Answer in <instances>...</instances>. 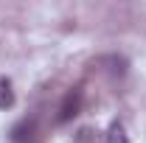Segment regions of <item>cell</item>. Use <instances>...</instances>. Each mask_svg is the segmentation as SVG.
<instances>
[{"mask_svg":"<svg viewBox=\"0 0 146 143\" xmlns=\"http://www.w3.org/2000/svg\"><path fill=\"white\" fill-rule=\"evenodd\" d=\"M82 109V90H68L62 104H59V112H56V124H68L79 115Z\"/></svg>","mask_w":146,"mask_h":143,"instance_id":"obj_1","label":"cell"},{"mask_svg":"<svg viewBox=\"0 0 146 143\" xmlns=\"http://www.w3.org/2000/svg\"><path fill=\"white\" fill-rule=\"evenodd\" d=\"M34 132H36V121H34V118H23L20 124L11 126L9 138H11V143H31Z\"/></svg>","mask_w":146,"mask_h":143,"instance_id":"obj_2","label":"cell"},{"mask_svg":"<svg viewBox=\"0 0 146 143\" xmlns=\"http://www.w3.org/2000/svg\"><path fill=\"white\" fill-rule=\"evenodd\" d=\"M14 107V90L9 79H0V109H11Z\"/></svg>","mask_w":146,"mask_h":143,"instance_id":"obj_3","label":"cell"},{"mask_svg":"<svg viewBox=\"0 0 146 143\" xmlns=\"http://www.w3.org/2000/svg\"><path fill=\"white\" fill-rule=\"evenodd\" d=\"M104 143H129L124 126H121V124H112V126L107 129V140H104Z\"/></svg>","mask_w":146,"mask_h":143,"instance_id":"obj_4","label":"cell"},{"mask_svg":"<svg viewBox=\"0 0 146 143\" xmlns=\"http://www.w3.org/2000/svg\"><path fill=\"white\" fill-rule=\"evenodd\" d=\"M73 143H96V129H93V126H82V129L73 135Z\"/></svg>","mask_w":146,"mask_h":143,"instance_id":"obj_5","label":"cell"}]
</instances>
